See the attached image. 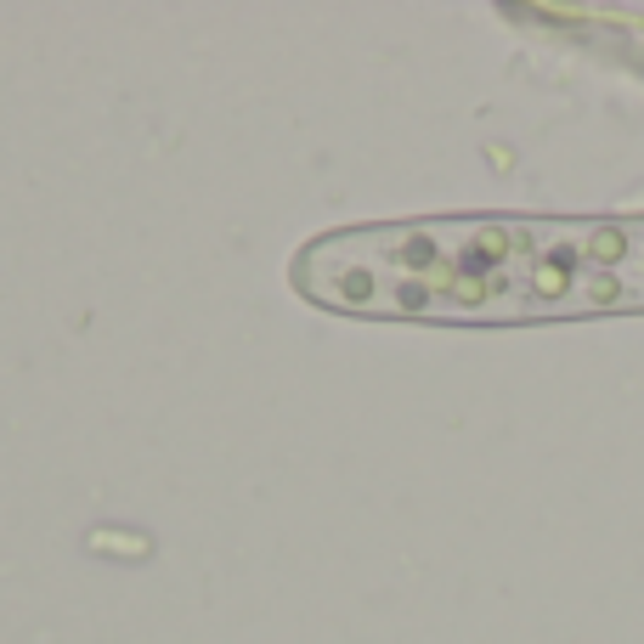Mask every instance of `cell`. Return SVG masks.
<instances>
[{
    "instance_id": "6da1fadb",
    "label": "cell",
    "mask_w": 644,
    "mask_h": 644,
    "mask_svg": "<svg viewBox=\"0 0 644 644\" xmlns=\"http://www.w3.org/2000/svg\"><path fill=\"white\" fill-rule=\"evenodd\" d=\"M644 312V215H571L566 323Z\"/></svg>"
}]
</instances>
